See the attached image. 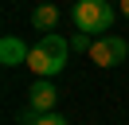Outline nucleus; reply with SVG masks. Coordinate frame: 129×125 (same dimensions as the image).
Masks as SVG:
<instances>
[{
  "mask_svg": "<svg viewBox=\"0 0 129 125\" xmlns=\"http://www.w3.org/2000/svg\"><path fill=\"white\" fill-rule=\"evenodd\" d=\"M67 55H71V39L59 31H43L39 43L27 51V70L35 78H59L67 67Z\"/></svg>",
  "mask_w": 129,
  "mask_h": 125,
  "instance_id": "1",
  "label": "nucleus"
},
{
  "mask_svg": "<svg viewBox=\"0 0 129 125\" xmlns=\"http://www.w3.org/2000/svg\"><path fill=\"white\" fill-rule=\"evenodd\" d=\"M74 27L86 31V35H106V31L113 27V20H117V12H113L110 0H78L71 12Z\"/></svg>",
  "mask_w": 129,
  "mask_h": 125,
  "instance_id": "2",
  "label": "nucleus"
},
{
  "mask_svg": "<svg viewBox=\"0 0 129 125\" xmlns=\"http://www.w3.org/2000/svg\"><path fill=\"white\" fill-rule=\"evenodd\" d=\"M90 62L94 67H121V59L129 55V43L121 35H98L94 43H90Z\"/></svg>",
  "mask_w": 129,
  "mask_h": 125,
  "instance_id": "3",
  "label": "nucleus"
},
{
  "mask_svg": "<svg viewBox=\"0 0 129 125\" xmlns=\"http://www.w3.org/2000/svg\"><path fill=\"white\" fill-rule=\"evenodd\" d=\"M27 106L39 109V113H55V106H59V86H55V78H35V82L27 86Z\"/></svg>",
  "mask_w": 129,
  "mask_h": 125,
  "instance_id": "4",
  "label": "nucleus"
},
{
  "mask_svg": "<svg viewBox=\"0 0 129 125\" xmlns=\"http://www.w3.org/2000/svg\"><path fill=\"white\" fill-rule=\"evenodd\" d=\"M27 51H31V47H24L20 35H4V39H0V62H4V67H24Z\"/></svg>",
  "mask_w": 129,
  "mask_h": 125,
  "instance_id": "5",
  "label": "nucleus"
},
{
  "mask_svg": "<svg viewBox=\"0 0 129 125\" xmlns=\"http://www.w3.org/2000/svg\"><path fill=\"white\" fill-rule=\"evenodd\" d=\"M59 20H63L59 4H35V12H31V27L35 31H59Z\"/></svg>",
  "mask_w": 129,
  "mask_h": 125,
  "instance_id": "6",
  "label": "nucleus"
},
{
  "mask_svg": "<svg viewBox=\"0 0 129 125\" xmlns=\"http://www.w3.org/2000/svg\"><path fill=\"white\" fill-rule=\"evenodd\" d=\"M90 43H94V39H86V31H78V35L71 39V51H90Z\"/></svg>",
  "mask_w": 129,
  "mask_h": 125,
  "instance_id": "7",
  "label": "nucleus"
},
{
  "mask_svg": "<svg viewBox=\"0 0 129 125\" xmlns=\"http://www.w3.org/2000/svg\"><path fill=\"white\" fill-rule=\"evenodd\" d=\"M39 109H31V106H27V109H20V125H35V121H39Z\"/></svg>",
  "mask_w": 129,
  "mask_h": 125,
  "instance_id": "8",
  "label": "nucleus"
},
{
  "mask_svg": "<svg viewBox=\"0 0 129 125\" xmlns=\"http://www.w3.org/2000/svg\"><path fill=\"white\" fill-rule=\"evenodd\" d=\"M35 125H67V117H63V113H43Z\"/></svg>",
  "mask_w": 129,
  "mask_h": 125,
  "instance_id": "9",
  "label": "nucleus"
},
{
  "mask_svg": "<svg viewBox=\"0 0 129 125\" xmlns=\"http://www.w3.org/2000/svg\"><path fill=\"white\" fill-rule=\"evenodd\" d=\"M117 12H121V16L129 20V0H117Z\"/></svg>",
  "mask_w": 129,
  "mask_h": 125,
  "instance_id": "10",
  "label": "nucleus"
}]
</instances>
